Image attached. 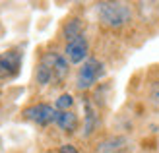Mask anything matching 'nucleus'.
<instances>
[{
    "label": "nucleus",
    "mask_w": 159,
    "mask_h": 153,
    "mask_svg": "<svg viewBox=\"0 0 159 153\" xmlns=\"http://www.w3.org/2000/svg\"><path fill=\"white\" fill-rule=\"evenodd\" d=\"M95 12L99 21L111 29L124 27L132 18V10L126 2H99L95 6Z\"/></svg>",
    "instance_id": "nucleus-1"
},
{
    "label": "nucleus",
    "mask_w": 159,
    "mask_h": 153,
    "mask_svg": "<svg viewBox=\"0 0 159 153\" xmlns=\"http://www.w3.org/2000/svg\"><path fill=\"white\" fill-rule=\"evenodd\" d=\"M105 74V66L103 62H99L97 58H87L82 68L78 72V78H76V85L80 89H89V87L97 82V79Z\"/></svg>",
    "instance_id": "nucleus-2"
},
{
    "label": "nucleus",
    "mask_w": 159,
    "mask_h": 153,
    "mask_svg": "<svg viewBox=\"0 0 159 153\" xmlns=\"http://www.w3.org/2000/svg\"><path fill=\"white\" fill-rule=\"evenodd\" d=\"M57 109L51 107V105H45V103H39V105H33V107H27L23 110V116L31 122H35L39 126H49L51 122L57 120Z\"/></svg>",
    "instance_id": "nucleus-3"
},
{
    "label": "nucleus",
    "mask_w": 159,
    "mask_h": 153,
    "mask_svg": "<svg viewBox=\"0 0 159 153\" xmlns=\"http://www.w3.org/2000/svg\"><path fill=\"white\" fill-rule=\"evenodd\" d=\"M21 68V52L20 51H6L0 52V79H10L18 76Z\"/></svg>",
    "instance_id": "nucleus-4"
},
{
    "label": "nucleus",
    "mask_w": 159,
    "mask_h": 153,
    "mask_svg": "<svg viewBox=\"0 0 159 153\" xmlns=\"http://www.w3.org/2000/svg\"><path fill=\"white\" fill-rule=\"evenodd\" d=\"M87 52H89V43H87V39L85 35L82 33L80 37L72 39V41H68L66 43V60L70 64H80V62H85L87 58Z\"/></svg>",
    "instance_id": "nucleus-5"
},
{
    "label": "nucleus",
    "mask_w": 159,
    "mask_h": 153,
    "mask_svg": "<svg viewBox=\"0 0 159 153\" xmlns=\"http://www.w3.org/2000/svg\"><path fill=\"white\" fill-rule=\"evenodd\" d=\"M41 62H45L47 66L52 70V79H57V82H62V79L68 76V60L62 54H58V52H47L41 58Z\"/></svg>",
    "instance_id": "nucleus-6"
},
{
    "label": "nucleus",
    "mask_w": 159,
    "mask_h": 153,
    "mask_svg": "<svg viewBox=\"0 0 159 153\" xmlns=\"http://www.w3.org/2000/svg\"><path fill=\"white\" fill-rule=\"evenodd\" d=\"M126 147V138L124 136H113V138L103 140L97 146V153H118Z\"/></svg>",
    "instance_id": "nucleus-7"
},
{
    "label": "nucleus",
    "mask_w": 159,
    "mask_h": 153,
    "mask_svg": "<svg viewBox=\"0 0 159 153\" xmlns=\"http://www.w3.org/2000/svg\"><path fill=\"white\" fill-rule=\"evenodd\" d=\"M54 124H57L60 130H64V132H74L78 128V116L72 110H58Z\"/></svg>",
    "instance_id": "nucleus-8"
},
{
    "label": "nucleus",
    "mask_w": 159,
    "mask_h": 153,
    "mask_svg": "<svg viewBox=\"0 0 159 153\" xmlns=\"http://www.w3.org/2000/svg\"><path fill=\"white\" fill-rule=\"evenodd\" d=\"M99 124V118L95 115V110L89 103L85 101V126H84V136H91L95 132V128Z\"/></svg>",
    "instance_id": "nucleus-9"
},
{
    "label": "nucleus",
    "mask_w": 159,
    "mask_h": 153,
    "mask_svg": "<svg viewBox=\"0 0 159 153\" xmlns=\"http://www.w3.org/2000/svg\"><path fill=\"white\" fill-rule=\"evenodd\" d=\"M62 33H64V37L68 39V41L80 37L82 35V23H80V20H70L64 25V29H62Z\"/></svg>",
    "instance_id": "nucleus-10"
},
{
    "label": "nucleus",
    "mask_w": 159,
    "mask_h": 153,
    "mask_svg": "<svg viewBox=\"0 0 159 153\" xmlns=\"http://www.w3.org/2000/svg\"><path fill=\"white\" fill-rule=\"evenodd\" d=\"M35 78H37V83L39 85H47L52 79V70L47 66L45 62H39L37 72H35Z\"/></svg>",
    "instance_id": "nucleus-11"
},
{
    "label": "nucleus",
    "mask_w": 159,
    "mask_h": 153,
    "mask_svg": "<svg viewBox=\"0 0 159 153\" xmlns=\"http://www.w3.org/2000/svg\"><path fill=\"white\" fill-rule=\"evenodd\" d=\"M72 105H74V97H72L70 93H64V95H60V97L57 99V103H54V109H57V110H68Z\"/></svg>",
    "instance_id": "nucleus-12"
},
{
    "label": "nucleus",
    "mask_w": 159,
    "mask_h": 153,
    "mask_svg": "<svg viewBox=\"0 0 159 153\" xmlns=\"http://www.w3.org/2000/svg\"><path fill=\"white\" fill-rule=\"evenodd\" d=\"M149 101H152L155 107H159V79L152 83L149 87Z\"/></svg>",
    "instance_id": "nucleus-13"
},
{
    "label": "nucleus",
    "mask_w": 159,
    "mask_h": 153,
    "mask_svg": "<svg viewBox=\"0 0 159 153\" xmlns=\"http://www.w3.org/2000/svg\"><path fill=\"white\" fill-rule=\"evenodd\" d=\"M58 153H78V149L74 146H70V143H64V146H60Z\"/></svg>",
    "instance_id": "nucleus-14"
}]
</instances>
